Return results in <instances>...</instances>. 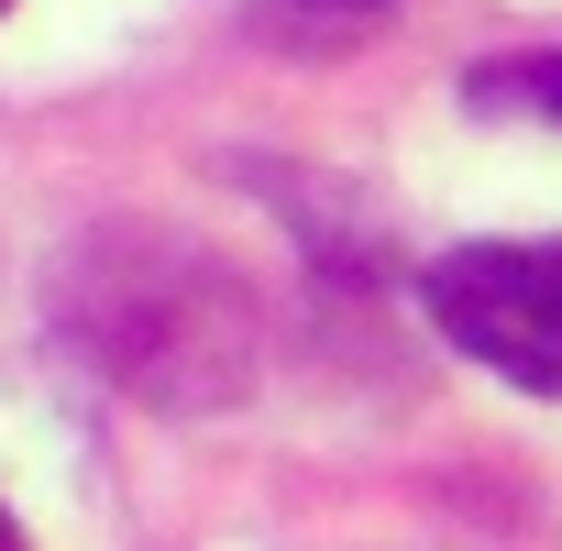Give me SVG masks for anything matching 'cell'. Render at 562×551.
<instances>
[{"mask_svg": "<svg viewBox=\"0 0 562 551\" xmlns=\"http://www.w3.org/2000/svg\"><path fill=\"white\" fill-rule=\"evenodd\" d=\"M430 321L485 375L562 397V243H463L430 265Z\"/></svg>", "mask_w": 562, "mask_h": 551, "instance_id": "1", "label": "cell"}, {"mask_svg": "<svg viewBox=\"0 0 562 551\" xmlns=\"http://www.w3.org/2000/svg\"><path fill=\"white\" fill-rule=\"evenodd\" d=\"M474 111H551V122H562V56H518V67H474Z\"/></svg>", "mask_w": 562, "mask_h": 551, "instance_id": "2", "label": "cell"}, {"mask_svg": "<svg viewBox=\"0 0 562 551\" xmlns=\"http://www.w3.org/2000/svg\"><path fill=\"white\" fill-rule=\"evenodd\" d=\"M299 12H386V0H299Z\"/></svg>", "mask_w": 562, "mask_h": 551, "instance_id": "3", "label": "cell"}, {"mask_svg": "<svg viewBox=\"0 0 562 551\" xmlns=\"http://www.w3.org/2000/svg\"><path fill=\"white\" fill-rule=\"evenodd\" d=\"M0 551H23V529H12V507H0Z\"/></svg>", "mask_w": 562, "mask_h": 551, "instance_id": "4", "label": "cell"}, {"mask_svg": "<svg viewBox=\"0 0 562 551\" xmlns=\"http://www.w3.org/2000/svg\"><path fill=\"white\" fill-rule=\"evenodd\" d=\"M0 12H12V0H0Z\"/></svg>", "mask_w": 562, "mask_h": 551, "instance_id": "5", "label": "cell"}]
</instances>
